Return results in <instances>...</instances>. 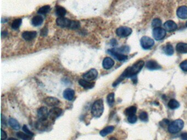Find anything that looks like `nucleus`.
<instances>
[{
	"mask_svg": "<svg viewBox=\"0 0 187 140\" xmlns=\"http://www.w3.org/2000/svg\"><path fill=\"white\" fill-rule=\"evenodd\" d=\"M144 65V61L142 60H140V61L136 63L132 66L128 67L123 72L120 77L119 78H118L117 80L115 82H114L112 86L116 87L126 78L133 77L138 72H140V70H142V69Z\"/></svg>",
	"mask_w": 187,
	"mask_h": 140,
	"instance_id": "1",
	"label": "nucleus"
},
{
	"mask_svg": "<svg viewBox=\"0 0 187 140\" xmlns=\"http://www.w3.org/2000/svg\"><path fill=\"white\" fill-rule=\"evenodd\" d=\"M56 23L61 28H66L70 29H77L80 27V23L79 22L72 20L64 17L57 18Z\"/></svg>",
	"mask_w": 187,
	"mask_h": 140,
	"instance_id": "2",
	"label": "nucleus"
},
{
	"mask_svg": "<svg viewBox=\"0 0 187 140\" xmlns=\"http://www.w3.org/2000/svg\"><path fill=\"white\" fill-rule=\"evenodd\" d=\"M104 103L102 99L96 100L91 108L92 115L95 118H100L104 112Z\"/></svg>",
	"mask_w": 187,
	"mask_h": 140,
	"instance_id": "3",
	"label": "nucleus"
},
{
	"mask_svg": "<svg viewBox=\"0 0 187 140\" xmlns=\"http://www.w3.org/2000/svg\"><path fill=\"white\" fill-rule=\"evenodd\" d=\"M184 127V122L181 119H177L170 124L168 131L171 134H176L180 132Z\"/></svg>",
	"mask_w": 187,
	"mask_h": 140,
	"instance_id": "4",
	"label": "nucleus"
},
{
	"mask_svg": "<svg viewBox=\"0 0 187 140\" xmlns=\"http://www.w3.org/2000/svg\"><path fill=\"white\" fill-rule=\"evenodd\" d=\"M154 41L147 36L143 37L140 40L141 46L144 49H150L154 45Z\"/></svg>",
	"mask_w": 187,
	"mask_h": 140,
	"instance_id": "5",
	"label": "nucleus"
},
{
	"mask_svg": "<svg viewBox=\"0 0 187 140\" xmlns=\"http://www.w3.org/2000/svg\"><path fill=\"white\" fill-rule=\"evenodd\" d=\"M132 30L129 27L121 26L119 28L117 31V35L120 37H126L131 34Z\"/></svg>",
	"mask_w": 187,
	"mask_h": 140,
	"instance_id": "6",
	"label": "nucleus"
},
{
	"mask_svg": "<svg viewBox=\"0 0 187 140\" xmlns=\"http://www.w3.org/2000/svg\"><path fill=\"white\" fill-rule=\"evenodd\" d=\"M37 116L39 120L47 121L49 118V112L46 107H41L37 110Z\"/></svg>",
	"mask_w": 187,
	"mask_h": 140,
	"instance_id": "7",
	"label": "nucleus"
},
{
	"mask_svg": "<svg viewBox=\"0 0 187 140\" xmlns=\"http://www.w3.org/2000/svg\"><path fill=\"white\" fill-rule=\"evenodd\" d=\"M152 35L154 38L157 40L160 41L164 38L166 36V31L165 30L161 28H154L152 31Z\"/></svg>",
	"mask_w": 187,
	"mask_h": 140,
	"instance_id": "8",
	"label": "nucleus"
},
{
	"mask_svg": "<svg viewBox=\"0 0 187 140\" xmlns=\"http://www.w3.org/2000/svg\"><path fill=\"white\" fill-rule=\"evenodd\" d=\"M98 75V72L94 69L89 70L83 75V78L88 81H91L96 79Z\"/></svg>",
	"mask_w": 187,
	"mask_h": 140,
	"instance_id": "9",
	"label": "nucleus"
},
{
	"mask_svg": "<svg viewBox=\"0 0 187 140\" xmlns=\"http://www.w3.org/2000/svg\"><path fill=\"white\" fill-rule=\"evenodd\" d=\"M108 52L109 54H110L111 56H112L114 58L116 59L117 60L120 61H125V60H127V55H125L121 54V53L117 52L114 49H109L108 50Z\"/></svg>",
	"mask_w": 187,
	"mask_h": 140,
	"instance_id": "10",
	"label": "nucleus"
},
{
	"mask_svg": "<svg viewBox=\"0 0 187 140\" xmlns=\"http://www.w3.org/2000/svg\"><path fill=\"white\" fill-rule=\"evenodd\" d=\"M62 113V110L58 107H54L49 111V118L54 120L57 118L61 116Z\"/></svg>",
	"mask_w": 187,
	"mask_h": 140,
	"instance_id": "11",
	"label": "nucleus"
},
{
	"mask_svg": "<svg viewBox=\"0 0 187 140\" xmlns=\"http://www.w3.org/2000/svg\"><path fill=\"white\" fill-rule=\"evenodd\" d=\"M43 102L48 106L51 107H55L60 104V101L54 97H47L44 99Z\"/></svg>",
	"mask_w": 187,
	"mask_h": 140,
	"instance_id": "12",
	"label": "nucleus"
},
{
	"mask_svg": "<svg viewBox=\"0 0 187 140\" xmlns=\"http://www.w3.org/2000/svg\"><path fill=\"white\" fill-rule=\"evenodd\" d=\"M165 30L168 32L174 31L177 29V24L172 20L167 21L164 25Z\"/></svg>",
	"mask_w": 187,
	"mask_h": 140,
	"instance_id": "13",
	"label": "nucleus"
},
{
	"mask_svg": "<svg viewBox=\"0 0 187 140\" xmlns=\"http://www.w3.org/2000/svg\"><path fill=\"white\" fill-rule=\"evenodd\" d=\"M37 36V32L35 31H25L22 34V37L26 41H30L34 40Z\"/></svg>",
	"mask_w": 187,
	"mask_h": 140,
	"instance_id": "14",
	"label": "nucleus"
},
{
	"mask_svg": "<svg viewBox=\"0 0 187 140\" xmlns=\"http://www.w3.org/2000/svg\"><path fill=\"white\" fill-rule=\"evenodd\" d=\"M114 61L110 57H106L103 61V67L105 70H109L114 65Z\"/></svg>",
	"mask_w": 187,
	"mask_h": 140,
	"instance_id": "15",
	"label": "nucleus"
},
{
	"mask_svg": "<svg viewBox=\"0 0 187 140\" xmlns=\"http://www.w3.org/2000/svg\"><path fill=\"white\" fill-rule=\"evenodd\" d=\"M177 15L178 17L182 19H186L187 18V7L181 6L179 7L177 11Z\"/></svg>",
	"mask_w": 187,
	"mask_h": 140,
	"instance_id": "16",
	"label": "nucleus"
},
{
	"mask_svg": "<svg viewBox=\"0 0 187 140\" xmlns=\"http://www.w3.org/2000/svg\"><path fill=\"white\" fill-rule=\"evenodd\" d=\"M63 96L65 99L67 100L68 101H72L74 99L75 92L74 90L70 88L66 89L64 91Z\"/></svg>",
	"mask_w": 187,
	"mask_h": 140,
	"instance_id": "17",
	"label": "nucleus"
},
{
	"mask_svg": "<svg viewBox=\"0 0 187 140\" xmlns=\"http://www.w3.org/2000/svg\"><path fill=\"white\" fill-rule=\"evenodd\" d=\"M79 84L82 88H83L84 89H92V88L94 87V86L95 85L94 82H89V81H88L87 80H86L85 79H80L79 81Z\"/></svg>",
	"mask_w": 187,
	"mask_h": 140,
	"instance_id": "18",
	"label": "nucleus"
},
{
	"mask_svg": "<svg viewBox=\"0 0 187 140\" xmlns=\"http://www.w3.org/2000/svg\"><path fill=\"white\" fill-rule=\"evenodd\" d=\"M146 67L149 70H158L161 69V66L158 63L154 60H150L146 63Z\"/></svg>",
	"mask_w": 187,
	"mask_h": 140,
	"instance_id": "19",
	"label": "nucleus"
},
{
	"mask_svg": "<svg viewBox=\"0 0 187 140\" xmlns=\"http://www.w3.org/2000/svg\"><path fill=\"white\" fill-rule=\"evenodd\" d=\"M8 124L12 129L16 130H18L20 128V125L19 123L14 118H9L8 120Z\"/></svg>",
	"mask_w": 187,
	"mask_h": 140,
	"instance_id": "20",
	"label": "nucleus"
},
{
	"mask_svg": "<svg viewBox=\"0 0 187 140\" xmlns=\"http://www.w3.org/2000/svg\"><path fill=\"white\" fill-rule=\"evenodd\" d=\"M176 49L180 53H187V43H179L176 46Z\"/></svg>",
	"mask_w": 187,
	"mask_h": 140,
	"instance_id": "21",
	"label": "nucleus"
},
{
	"mask_svg": "<svg viewBox=\"0 0 187 140\" xmlns=\"http://www.w3.org/2000/svg\"><path fill=\"white\" fill-rule=\"evenodd\" d=\"M114 127L113 126H108L106 127L105 128L102 129L100 131V135L103 136V137H105L106 135H108L109 134L111 133L114 130Z\"/></svg>",
	"mask_w": 187,
	"mask_h": 140,
	"instance_id": "22",
	"label": "nucleus"
},
{
	"mask_svg": "<svg viewBox=\"0 0 187 140\" xmlns=\"http://www.w3.org/2000/svg\"><path fill=\"white\" fill-rule=\"evenodd\" d=\"M43 22V19L40 15H36L31 20V23L35 26H39L41 25Z\"/></svg>",
	"mask_w": 187,
	"mask_h": 140,
	"instance_id": "23",
	"label": "nucleus"
},
{
	"mask_svg": "<svg viewBox=\"0 0 187 140\" xmlns=\"http://www.w3.org/2000/svg\"><path fill=\"white\" fill-rule=\"evenodd\" d=\"M56 14L59 17H64L66 13V11L64 7L61 6H57L56 7Z\"/></svg>",
	"mask_w": 187,
	"mask_h": 140,
	"instance_id": "24",
	"label": "nucleus"
},
{
	"mask_svg": "<svg viewBox=\"0 0 187 140\" xmlns=\"http://www.w3.org/2000/svg\"><path fill=\"white\" fill-rule=\"evenodd\" d=\"M16 135L18 138L24 140H31L33 137L31 135L26 134L25 133H24L23 132H20V131L18 132L16 134Z\"/></svg>",
	"mask_w": 187,
	"mask_h": 140,
	"instance_id": "25",
	"label": "nucleus"
},
{
	"mask_svg": "<svg viewBox=\"0 0 187 140\" xmlns=\"http://www.w3.org/2000/svg\"><path fill=\"white\" fill-rule=\"evenodd\" d=\"M164 52L166 54L168 55H172L174 52L173 47L171 44H167L165 47H164Z\"/></svg>",
	"mask_w": 187,
	"mask_h": 140,
	"instance_id": "26",
	"label": "nucleus"
},
{
	"mask_svg": "<svg viewBox=\"0 0 187 140\" xmlns=\"http://www.w3.org/2000/svg\"><path fill=\"white\" fill-rule=\"evenodd\" d=\"M168 106L171 109L175 110L180 107V104L175 100L171 99L168 103Z\"/></svg>",
	"mask_w": 187,
	"mask_h": 140,
	"instance_id": "27",
	"label": "nucleus"
},
{
	"mask_svg": "<svg viewBox=\"0 0 187 140\" xmlns=\"http://www.w3.org/2000/svg\"><path fill=\"white\" fill-rule=\"evenodd\" d=\"M137 111V108L133 106H131L129 108H126L125 111V114L126 116H131V115H133L135 114V113H136Z\"/></svg>",
	"mask_w": 187,
	"mask_h": 140,
	"instance_id": "28",
	"label": "nucleus"
},
{
	"mask_svg": "<svg viewBox=\"0 0 187 140\" xmlns=\"http://www.w3.org/2000/svg\"><path fill=\"white\" fill-rule=\"evenodd\" d=\"M106 100H107V102H108V105H109L110 107L112 106L114 104V102H115V94L114 93H111L108 94V95L107 96Z\"/></svg>",
	"mask_w": 187,
	"mask_h": 140,
	"instance_id": "29",
	"label": "nucleus"
},
{
	"mask_svg": "<svg viewBox=\"0 0 187 140\" xmlns=\"http://www.w3.org/2000/svg\"><path fill=\"white\" fill-rule=\"evenodd\" d=\"M51 10V7L48 5L43 6L41 7L37 11V13L40 14H46Z\"/></svg>",
	"mask_w": 187,
	"mask_h": 140,
	"instance_id": "30",
	"label": "nucleus"
},
{
	"mask_svg": "<svg viewBox=\"0 0 187 140\" xmlns=\"http://www.w3.org/2000/svg\"><path fill=\"white\" fill-rule=\"evenodd\" d=\"M22 20L21 19H15L12 24V28L13 29L18 30L22 24Z\"/></svg>",
	"mask_w": 187,
	"mask_h": 140,
	"instance_id": "31",
	"label": "nucleus"
},
{
	"mask_svg": "<svg viewBox=\"0 0 187 140\" xmlns=\"http://www.w3.org/2000/svg\"><path fill=\"white\" fill-rule=\"evenodd\" d=\"M115 51L117 52H120L123 54L124 52H128L129 50V48L127 46H123V47L119 48H113Z\"/></svg>",
	"mask_w": 187,
	"mask_h": 140,
	"instance_id": "32",
	"label": "nucleus"
},
{
	"mask_svg": "<svg viewBox=\"0 0 187 140\" xmlns=\"http://www.w3.org/2000/svg\"><path fill=\"white\" fill-rule=\"evenodd\" d=\"M152 27L154 28H159L161 25V20L159 18L154 19L152 20Z\"/></svg>",
	"mask_w": 187,
	"mask_h": 140,
	"instance_id": "33",
	"label": "nucleus"
},
{
	"mask_svg": "<svg viewBox=\"0 0 187 140\" xmlns=\"http://www.w3.org/2000/svg\"><path fill=\"white\" fill-rule=\"evenodd\" d=\"M140 118L143 122H147L148 120V115L146 112H142L140 115Z\"/></svg>",
	"mask_w": 187,
	"mask_h": 140,
	"instance_id": "34",
	"label": "nucleus"
},
{
	"mask_svg": "<svg viewBox=\"0 0 187 140\" xmlns=\"http://www.w3.org/2000/svg\"><path fill=\"white\" fill-rule=\"evenodd\" d=\"M127 120H128L129 122L132 123V124H133V123H135V122H137V116L135 114L131 115V116H128Z\"/></svg>",
	"mask_w": 187,
	"mask_h": 140,
	"instance_id": "35",
	"label": "nucleus"
},
{
	"mask_svg": "<svg viewBox=\"0 0 187 140\" xmlns=\"http://www.w3.org/2000/svg\"><path fill=\"white\" fill-rule=\"evenodd\" d=\"M23 130L24 131L26 134H27L31 135V136H34V134L30 130L29 128H28V127H27L26 125H24L23 127Z\"/></svg>",
	"mask_w": 187,
	"mask_h": 140,
	"instance_id": "36",
	"label": "nucleus"
},
{
	"mask_svg": "<svg viewBox=\"0 0 187 140\" xmlns=\"http://www.w3.org/2000/svg\"><path fill=\"white\" fill-rule=\"evenodd\" d=\"M180 67L184 72H187V60L183 61L180 64Z\"/></svg>",
	"mask_w": 187,
	"mask_h": 140,
	"instance_id": "37",
	"label": "nucleus"
},
{
	"mask_svg": "<svg viewBox=\"0 0 187 140\" xmlns=\"http://www.w3.org/2000/svg\"><path fill=\"white\" fill-rule=\"evenodd\" d=\"M1 131V140H5L7 137V135L6 134V132L4 130H3L2 129Z\"/></svg>",
	"mask_w": 187,
	"mask_h": 140,
	"instance_id": "38",
	"label": "nucleus"
},
{
	"mask_svg": "<svg viewBox=\"0 0 187 140\" xmlns=\"http://www.w3.org/2000/svg\"><path fill=\"white\" fill-rule=\"evenodd\" d=\"M47 33H48V29L46 28H43L41 30V35L42 36H46L47 35Z\"/></svg>",
	"mask_w": 187,
	"mask_h": 140,
	"instance_id": "39",
	"label": "nucleus"
},
{
	"mask_svg": "<svg viewBox=\"0 0 187 140\" xmlns=\"http://www.w3.org/2000/svg\"><path fill=\"white\" fill-rule=\"evenodd\" d=\"M181 139L182 140H187V133H183L181 134Z\"/></svg>",
	"mask_w": 187,
	"mask_h": 140,
	"instance_id": "40",
	"label": "nucleus"
},
{
	"mask_svg": "<svg viewBox=\"0 0 187 140\" xmlns=\"http://www.w3.org/2000/svg\"><path fill=\"white\" fill-rule=\"evenodd\" d=\"M111 45L115 46L117 44V41L115 40V39H112L111 41Z\"/></svg>",
	"mask_w": 187,
	"mask_h": 140,
	"instance_id": "41",
	"label": "nucleus"
},
{
	"mask_svg": "<svg viewBox=\"0 0 187 140\" xmlns=\"http://www.w3.org/2000/svg\"><path fill=\"white\" fill-rule=\"evenodd\" d=\"M186 26H187V23H186Z\"/></svg>",
	"mask_w": 187,
	"mask_h": 140,
	"instance_id": "42",
	"label": "nucleus"
}]
</instances>
